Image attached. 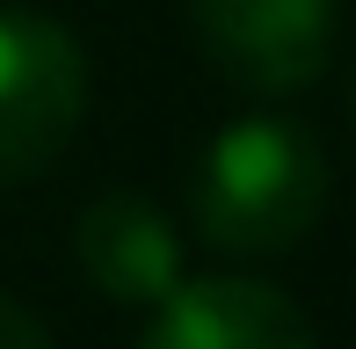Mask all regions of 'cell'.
Returning a JSON list of instances; mask_svg holds the SVG:
<instances>
[{
	"mask_svg": "<svg viewBox=\"0 0 356 349\" xmlns=\"http://www.w3.org/2000/svg\"><path fill=\"white\" fill-rule=\"evenodd\" d=\"M0 349H51V327L8 291H0Z\"/></svg>",
	"mask_w": 356,
	"mask_h": 349,
	"instance_id": "8992f818",
	"label": "cell"
},
{
	"mask_svg": "<svg viewBox=\"0 0 356 349\" xmlns=\"http://www.w3.org/2000/svg\"><path fill=\"white\" fill-rule=\"evenodd\" d=\"M138 349H320V335L262 277H182L153 306Z\"/></svg>",
	"mask_w": 356,
	"mask_h": 349,
	"instance_id": "277c9868",
	"label": "cell"
},
{
	"mask_svg": "<svg viewBox=\"0 0 356 349\" xmlns=\"http://www.w3.org/2000/svg\"><path fill=\"white\" fill-rule=\"evenodd\" d=\"M204 58L248 95H298L327 73L342 0H189Z\"/></svg>",
	"mask_w": 356,
	"mask_h": 349,
	"instance_id": "3957f363",
	"label": "cell"
},
{
	"mask_svg": "<svg viewBox=\"0 0 356 349\" xmlns=\"http://www.w3.org/2000/svg\"><path fill=\"white\" fill-rule=\"evenodd\" d=\"M73 262L109 306H145V313L189 277L182 233H175V218L145 189H102L73 218Z\"/></svg>",
	"mask_w": 356,
	"mask_h": 349,
	"instance_id": "5b68a950",
	"label": "cell"
},
{
	"mask_svg": "<svg viewBox=\"0 0 356 349\" xmlns=\"http://www.w3.org/2000/svg\"><path fill=\"white\" fill-rule=\"evenodd\" d=\"M327 211V153L298 117H240L204 146L189 182L197 241L225 262L291 255Z\"/></svg>",
	"mask_w": 356,
	"mask_h": 349,
	"instance_id": "6da1fadb",
	"label": "cell"
},
{
	"mask_svg": "<svg viewBox=\"0 0 356 349\" xmlns=\"http://www.w3.org/2000/svg\"><path fill=\"white\" fill-rule=\"evenodd\" d=\"M88 117V51L37 8H0V182H29Z\"/></svg>",
	"mask_w": 356,
	"mask_h": 349,
	"instance_id": "7a4b0ae2",
	"label": "cell"
}]
</instances>
